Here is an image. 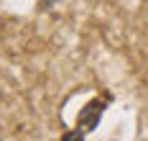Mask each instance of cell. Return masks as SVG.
<instances>
[{
    "instance_id": "6da1fadb",
    "label": "cell",
    "mask_w": 148,
    "mask_h": 141,
    "mask_svg": "<svg viewBox=\"0 0 148 141\" xmlns=\"http://www.w3.org/2000/svg\"><path fill=\"white\" fill-rule=\"evenodd\" d=\"M112 103V95L110 93H102V97L97 95V97H92L84 108L79 110V115H77V126L84 131V133H89V131H95L97 128V123H100V118H102L105 108Z\"/></svg>"
},
{
    "instance_id": "7a4b0ae2",
    "label": "cell",
    "mask_w": 148,
    "mask_h": 141,
    "mask_svg": "<svg viewBox=\"0 0 148 141\" xmlns=\"http://www.w3.org/2000/svg\"><path fill=\"white\" fill-rule=\"evenodd\" d=\"M61 141H84V131L77 126V128H69L61 133Z\"/></svg>"
}]
</instances>
